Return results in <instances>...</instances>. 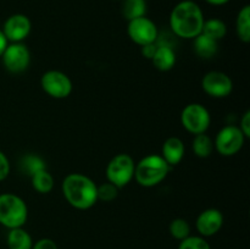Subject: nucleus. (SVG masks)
Here are the masks:
<instances>
[{"mask_svg":"<svg viewBox=\"0 0 250 249\" xmlns=\"http://www.w3.org/2000/svg\"><path fill=\"white\" fill-rule=\"evenodd\" d=\"M204 14L199 5L192 0H183L172 9L170 27L173 33L183 39H194L203 31Z\"/></svg>","mask_w":250,"mask_h":249,"instance_id":"1","label":"nucleus"},{"mask_svg":"<svg viewBox=\"0 0 250 249\" xmlns=\"http://www.w3.org/2000/svg\"><path fill=\"white\" fill-rule=\"evenodd\" d=\"M61 189L65 199L75 209L88 210L98 202L97 183L82 173H68L63 178Z\"/></svg>","mask_w":250,"mask_h":249,"instance_id":"2","label":"nucleus"},{"mask_svg":"<svg viewBox=\"0 0 250 249\" xmlns=\"http://www.w3.org/2000/svg\"><path fill=\"white\" fill-rule=\"evenodd\" d=\"M171 166L158 154H150L144 156L136 164L134 178L142 187L150 188L163 182L167 176Z\"/></svg>","mask_w":250,"mask_h":249,"instance_id":"3","label":"nucleus"},{"mask_svg":"<svg viewBox=\"0 0 250 249\" xmlns=\"http://www.w3.org/2000/svg\"><path fill=\"white\" fill-rule=\"evenodd\" d=\"M28 219L26 202L14 193L0 194V224L6 228L23 227Z\"/></svg>","mask_w":250,"mask_h":249,"instance_id":"4","label":"nucleus"},{"mask_svg":"<svg viewBox=\"0 0 250 249\" xmlns=\"http://www.w3.org/2000/svg\"><path fill=\"white\" fill-rule=\"evenodd\" d=\"M134 167L136 163L131 155L125 153L117 154L107 164V182L112 183L117 188H124L134 177Z\"/></svg>","mask_w":250,"mask_h":249,"instance_id":"5","label":"nucleus"},{"mask_svg":"<svg viewBox=\"0 0 250 249\" xmlns=\"http://www.w3.org/2000/svg\"><path fill=\"white\" fill-rule=\"evenodd\" d=\"M182 126L192 134L205 133L211 122L210 112L204 105L199 103H192L186 105L181 112Z\"/></svg>","mask_w":250,"mask_h":249,"instance_id":"6","label":"nucleus"},{"mask_svg":"<svg viewBox=\"0 0 250 249\" xmlns=\"http://www.w3.org/2000/svg\"><path fill=\"white\" fill-rule=\"evenodd\" d=\"M246 138L247 137L239 129V127L229 124V126L222 127L216 134L214 148L224 156L236 155L243 148Z\"/></svg>","mask_w":250,"mask_h":249,"instance_id":"7","label":"nucleus"},{"mask_svg":"<svg viewBox=\"0 0 250 249\" xmlns=\"http://www.w3.org/2000/svg\"><path fill=\"white\" fill-rule=\"evenodd\" d=\"M42 89L51 98L65 99L72 93V81L66 73L58 70H50L43 73L41 78Z\"/></svg>","mask_w":250,"mask_h":249,"instance_id":"8","label":"nucleus"},{"mask_svg":"<svg viewBox=\"0 0 250 249\" xmlns=\"http://www.w3.org/2000/svg\"><path fill=\"white\" fill-rule=\"evenodd\" d=\"M2 63L10 73H22L28 68L31 62V53L22 43L7 44L1 55Z\"/></svg>","mask_w":250,"mask_h":249,"instance_id":"9","label":"nucleus"},{"mask_svg":"<svg viewBox=\"0 0 250 249\" xmlns=\"http://www.w3.org/2000/svg\"><path fill=\"white\" fill-rule=\"evenodd\" d=\"M127 33L132 42L143 46L146 44L155 43L159 32L156 24L150 19L142 16L128 21Z\"/></svg>","mask_w":250,"mask_h":249,"instance_id":"10","label":"nucleus"},{"mask_svg":"<svg viewBox=\"0 0 250 249\" xmlns=\"http://www.w3.org/2000/svg\"><path fill=\"white\" fill-rule=\"evenodd\" d=\"M203 90L212 98H226L233 90L231 77L221 71H209L202 80Z\"/></svg>","mask_w":250,"mask_h":249,"instance_id":"11","label":"nucleus"},{"mask_svg":"<svg viewBox=\"0 0 250 249\" xmlns=\"http://www.w3.org/2000/svg\"><path fill=\"white\" fill-rule=\"evenodd\" d=\"M32 23L31 20L23 14L11 15L9 19L5 21L2 26V33L6 37L7 42L11 43H21L23 39L28 37L31 33Z\"/></svg>","mask_w":250,"mask_h":249,"instance_id":"12","label":"nucleus"},{"mask_svg":"<svg viewBox=\"0 0 250 249\" xmlns=\"http://www.w3.org/2000/svg\"><path fill=\"white\" fill-rule=\"evenodd\" d=\"M224 220V214L219 209L209 208L198 215L195 227L202 237H211L222 228Z\"/></svg>","mask_w":250,"mask_h":249,"instance_id":"13","label":"nucleus"},{"mask_svg":"<svg viewBox=\"0 0 250 249\" xmlns=\"http://www.w3.org/2000/svg\"><path fill=\"white\" fill-rule=\"evenodd\" d=\"M185 153L186 148L182 139L178 137H170L163 144V155L161 156L172 167L182 161Z\"/></svg>","mask_w":250,"mask_h":249,"instance_id":"14","label":"nucleus"},{"mask_svg":"<svg viewBox=\"0 0 250 249\" xmlns=\"http://www.w3.org/2000/svg\"><path fill=\"white\" fill-rule=\"evenodd\" d=\"M176 60H177V58H176L175 50L170 45H165V44L158 45L155 54L151 59L156 70L163 71V72L170 71L175 66Z\"/></svg>","mask_w":250,"mask_h":249,"instance_id":"15","label":"nucleus"},{"mask_svg":"<svg viewBox=\"0 0 250 249\" xmlns=\"http://www.w3.org/2000/svg\"><path fill=\"white\" fill-rule=\"evenodd\" d=\"M6 243L9 249H32L33 246L31 234L22 227L9 229Z\"/></svg>","mask_w":250,"mask_h":249,"instance_id":"16","label":"nucleus"},{"mask_svg":"<svg viewBox=\"0 0 250 249\" xmlns=\"http://www.w3.org/2000/svg\"><path fill=\"white\" fill-rule=\"evenodd\" d=\"M194 51L202 59L214 58L217 53V42L200 33L194 38Z\"/></svg>","mask_w":250,"mask_h":249,"instance_id":"17","label":"nucleus"},{"mask_svg":"<svg viewBox=\"0 0 250 249\" xmlns=\"http://www.w3.org/2000/svg\"><path fill=\"white\" fill-rule=\"evenodd\" d=\"M32 187L41 194H46L54 188V177L46 168L37 171L31 175Z\"/></svg>","mask_w":250,"mask_h":249,"instance_id":"18","label":"nucleus"},{"mask_svg":"<svg viewBox=\"0 0 250 249\" xmlns=\"http://www.w3.org/2000/svg\"><path fill=\"white\" fill-rule=\"evenodd\" d=\"M236 32L239 41L243 43L250 42V6L246 5L239 10L236 20Z\"/></svg>","mask_w":250,"mask_h":249,"instance_id":"19","label":"nucleus"},{"mask_svg":"<svg viewBox=\"0 0 250 249\" xmlns=\"http://www.w3.org/2000/svg\"><path fill=\"white\" fill-rule=\"evenodd\" d=\"M203 34L208 36L209 38L219 42L220 39L225 38L227 33V26L222 20L220 19H210L205 20L203 24Z\"/></svg>","mask_w":250,"mask_h":249,"instance_id":"20","label":"nucleus"},{"mask_svg":"<svg viewBox=\"0 0 250 249\" xmlns=\"http://www.w3.org/2000/svg\"><path fill=\"white\" fill-rule=\"evenodd\" d=\"M193 151L198 158H209L214 150V141L207 133L195 134L193 138Z\"/></svg>","mask_w":250,"mask_h":249,"instance_id":"21","label":"nucleus"},{"mask_svg":"<svg viewBox=\"0 0 250 249\" xmlns=\"http://www.w3.org/2000/svg\"><path fill=\"white\" fill-rule=\"evenodd\" d=\"M146 0H125L124 5H122V14L128 21L146 16Z\"/></svg>","mask_w":250,"mask_h":249,"instance_id":"22","label":"nucleus"},{"mask_svg":"<svg viewBox=\"0 0 250 249\" xmlns=\"http://www.w3.org/2000/svg\"><path fill=\"white\" fill-rule=\"evenodd\" d=\"M168 232L171 236L177 241H182V239L187 238L190 236V225L187 220L182 219V217H177V219L172 220L168 225Z\"/></svg>","mask_w":250,"mask_h":249,"instance_id":"23","label":"nucleus"},{"mask_svg":"<svg viewBox=\"0 0 250 249\" xmlns=\"http://www.w3.org/2000/svg\"><path fill=\"white\" fill-rule=\"evenodd\" d=\"M178 249H211L209 242L202 236H188L180 241Z\"/></svg>","mask_w":250,"mask_h":249,"instance_id":"24","label":"nucleus"},{"mask_svg":"<svg viewBox=\"0 0 250 249\" xmlns=\"http://www.w3.org/2000/svg\"><path fill=\"white\" fill-rule=\"evenodd\" d=\"M119 189L116 186L112 183L106 182L98 186V200H104V202H111L116 199L119 195Z\"/></svg>","mask_w":250,"mask_h":249,"instance_id":"25","label":"nucleus"},{"mask_svg":"<svg viewBox=\"0 0 250 249\" xmlns=\"http://www.w3.org/2000/svg\"><path fill=\"white\" fill-rule=\"evenodd\" d=\"M26 167L29 171V175L37 172V171L42 170V168H45L43 161L38 158V156L29 155L26 158Z\"/></svg>","mask_w":250,"mask_h":249,"instance_id":"26","label":"nucleus"},{"mask_svg":"<svg viewBox=\"0 0 250 249\" xmlns=\"http://www.w3.org/2000/svg\"><path fill=\"white\" fill-rule=\"evenodd\" d=\"M10 161L7 156L0 150V181H4L10 173Z\"/></svg>","mask_w":250,"mask_h":249,"instance_id":"27","label":"nucleus"},{"mask_svg":"<svg viewBox=\"0 0 250 249\" xmlns=\"http://www.w3.org/2000/svg\"><path fill=\"white\" fill-rule=\"evenodd\" d=\"M32 249H58V244L50 238H42L33 243Z\"/></svg>","mask_w":250,"mask_h":249,"instance_id":"28","label":"nucleus"},{"mask_svg":"<svg viewBox=\"0 0 250 249\" xmlns=\"http://www.w3.org/2000/svg\"><path fill=\"white\" fill-rule=\"evenodd\" d=\"M239 129L243 132V134L247 137V138H249L250 137V111L249 110H247V111L243 114V116H242Z\"/></svg>","mask_w":250,"mask_h":249,"instance_id":"29","label":"nucleus"},{"mask_svg":"<svg viewBox=\"0 0 250 249\" xmlns=\"http://www.w3.org/2000/svg\"><path fill=\"white\" fill-rule=\"evenodd\" d=\"M156 48H158V45H156L155 43L146 44V45L142 46V54H143V56H146V59H150L151 60L154 56V54H155Z\"/></svg>","mask_w":250,"mask_h":249,"instance_id":"30","label":"nucleus"},{"mask_svg":"<svg viewBox=\"0 0 250 249\" xmlns=\"http://www.w3.org/2000/svg\"><path fill=\"white\" fill-rule=\"evenodd\" d=\"M7 44H9V42H7L6 37L4 36V33H2V31L0 29V58H1L2 53H4V50L6 49Z\"/></svg>","mask_w":250,"mask_h":249,"instance_id":"31","label":"nucleus"},{"mask_svg":"<svg viewBox=\"0 0 250 249\" xmlns=\"http://www.w3.org/2000/svg\"><path fill=\"white\" fill-rule=\"evenodd\" d=\"M207 2L211 5H216V6H220V5H225L229 1V0H205Z\"/></svg>","mask_w":250,"mask_h":249,"instance_id":"32","label":"nucleus"}]
</instances>
